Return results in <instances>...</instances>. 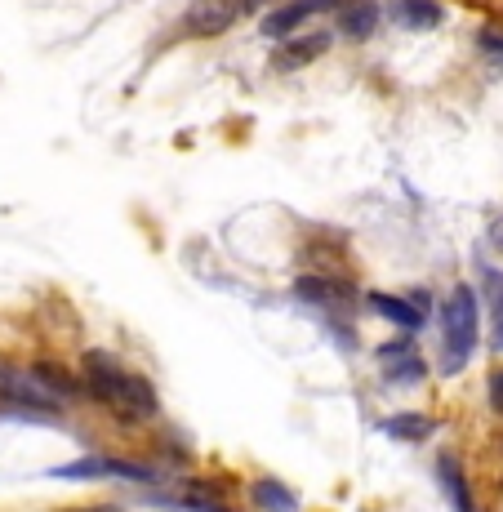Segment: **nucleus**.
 <instances>
[{"label":"nucleus","mask_w":503,"mask_h":512,"mask_svg":"<svg viewBox=\"0 0 503 512\" xmlns=\"http://www.w3.org/2000/svg\"><path fill=\"white\" fill-rule=\"evenodd\" d=\"M85 370H90V388L107 401V406L121 410L125 419H143V415H152V410H156L152 383L138 379V374H125L112 357H103V352H90Z\"/></svg>","instance_id":"1"},{"label":"nucleus","mask_w":503,"mask_h":512,"mask_svg":"<svg viewBox=\"0 0 503 512\" xmlns=\"http://www.w3.org/2000/svg\"><path fill=\"white\" fill-rule=\"evenodd\" d=\"M477 330H481L477 294H472L468 285H455V290L446 294V308H441V334H446V370L450 374L477 352Z\"/></svg>","instance_id":"2"},{"label":"nucleus","mask_w":503,"mask_h":512,"mask_svg":"<svg viewBox=\"0 0 503 512\" xmlns=\"http://www.w3.org/2000/svg\"><path fill=\"white\" fill-rule=\"evenodd\" d=\"M49 477L58 481H94V477H116V481H134V486H152L161 481V472L147 468V464H130V459H107V455H90V459H76V464L54 468Z\"/></svg>","instance_id":"3"},{"label":"nucleus","mask_w":503,"mask_h":512,"mask_svg":"<svg viewBox=\"0 0 503 512\" xmlns=\"http://www.w3.org/2000/svg\"><path fill=\"white\" fill-rule=\"evenodd\" d=\"M0 401L14 410H41V415H58V392H49L36 370L0 366Z\"/></svg>","instance_id":"4"},{"label":"nucleus","mask_w":503,"mask_h":512,"mask_svg":"<svg viewBox=\"0 0 503 512\" xmlns=\"http://www.w3.org/2000/svg\"><path fill=\"white\" fill-rule=\"evenodd\" d=\"M254 0H192L183 14V32L187 36H219L228 32L241 14H250Z\"/></svg>","instance_id":"5"},{"label":"nucleus","mask_w":503,"mask_h":512,"mask_svg":"<svg viewBox=\"0 0 503 512\" xmlns=\"http://www.w3.org/2000/svg\"><path fill=\"white\" fill-rule=\"evenodd\" d=\"M339 5H348V0H290V5L272 9V14L263 18V32L268 36H294L299 23H308L312 14H325V9H339Z\"/></svg>","instance_id":"6"},{"label":"nucleus","mask_w":503,"mask_h":512,"mask_svg":"<svg viewBox=\"0 0 503 512\" xmlns=\"http://www.w3.org/2000/svg\"><path fill=\"white\" fill-rule=\"evenodd\" d=\"M379 366L388 370V379H392V383H406V388L423 379V357L414 352V343H410V339L383 343V348H379Z\"/></svg>","instance_id":"7"},{"label":"nucleus","mask_w":503,"mask_h":512,"mask_svg":"<svg viewBox=\"0 0 503 512\" xmlns=\"http://www.w3.org/2000/svg\"><path fill=\"white\" fill-rule=\"evenodd\" d=\"M388 14L406 32H428V27H441V18H446L437 0H388Z\"/></svg>","instance_id":"8"},{"label":"nucleus","mask_w":503,"mask_h":512,"mask_svg":"<svg viewBox=\"0 0 503 512\" xmlns=\"http://www.w3.org/2000/svg\"><path fill=\"white\" fill-rule=\"evenodd\" d=\"M325 45H330V36H325V32H312V36H285V45L276 49V67H281V72L308 67L312 58H321V54H325Z\"/></svg>","instance_id":"9"},{"label":"nucleus","mask_w":503,"mask_h":512,"mask_svg":"<svg viewBox=\"0 0 503 512\" xmlns=\"http://www.w3.org/2000/svg\"><path fill=\"white\" fill-rule=\"evenodd\" d=\"M299 294H303V299H312V303H321L325 312H339V308H348V303H352V285H343L334 277H303Z\"/></svg>","instance_id":"10"},{"label":"nucleus","mask_w":503,"mask_h":512,"mask_svg":"<svg viewBox=\"0 0 503 512\" xmlns=\"http://www.w3.org/2000/svg\"><path fill=\"white\" fill-rule=\"evenodd\" d=\"M339 27L348 41H370L374 27H379V5L374 0H348L339 14Z\"/></svg>","instance_id":"11"},{"label":"nucleus","mask_w":503,"mask_h":512,"mask_svg":"<svg viewBox=\"0 0 503 512\" xmlns=\"http://www.w3.org/2000/svg\"><path fill=\"white\" fill-rule=\"evenodd\" d=\"M366 303L379 312V317L397 321V326H406V330H419L423 326V312L414 308V303H406V299H392V294H370Z\"/></svg>","instance_id":"12"},{"label":"nucleus","mask_w":503,"mask_h":512,"mask_svg":"<svg viewBox=\"0 0 503 512\" xmlns=\"http://www.w3.org/2000/svg\"><path fill=\"white\" fill-rule=\"evenodd\" d=\"M437 477L446 481V495H450V504H455V512H472L468 481H463V472H459V459H455V455H441V459H437Z\"/></svg>","instance_id":"13"},{"label":"nucleus","mask_w":503,"mask_h":512,"mask_svg":"<svg viewBox=\"0 0 503 512\" xmlns=\"http://www.w3.org/2000/svg\"><path fill=\"white\" fill-rule=\"evenodd\" d=\"M250 499H254V504H259L263 512H299V499H294L290 490L281 486V481H268V477L254 481V486H250Z\"/></svg>","instance_id":"14"},{"label":"nucleus","mask_w":503,"mask_h":512,"mask_svg":"<svg viewBox=\"0 0 503 512\" xmlns=\"http://www.w3.org/2000/svg\"><path fill=\"white\" fill-rule=\"evenodd\" d=\"M379 428L397 441H423L432 432V419L428 415H392V419H383Z\"/></svg>","instance_id":"15"},{"label":"nucleus","mask_w":503,"mask_h":512,"mask_svg":"<svg viewBox=\"0 0 503 512\" xmlns=\"http://www.w3.org/2000/svg\"><path fill=\"white\" fill-rule=\"evenodd\" d=\"M486 290H490V317H495V343L503 348V272L486 268Z\"/></svg>","instance_id":"16"},{"label":"nucleus","mask_w":503,"mask_h":512,"mask_svg":"<svg viewBox=\"0 0 503 512\" xmlns=\"http://www.w3.org/2000/svg\"><path fill=\"white\" fill-rule=\"evenodd\" d=\"M36 379H41L49 392H58V397H67V392H76V383L67 379V370L49 366V361H41V366H36Z\"/></svg>","instance_id":"17"},{"label":"nucleus","mask_w":503,"mask_h":512,"mask_svg":"<svg viewBox=\"0 0 503 512\" xmlns=\"http://www.w3.org/2000/svg\"><path fill=\"white\" fill-rule=\"evenodd\" d=\"M490 406L503 410V370H499V374H490Z\"/></svg>","instance_id":"18"},{"label":"nucleus","mask_w":503,"mask_h":512,"mask_svg":"<svg viewBox=\"0 0 503 512\" xmlns=\"http://www.w3.org/2000/svg\"><path fill=\"white\" fill-rule=\"evenodd\" d=\"M481 49H495V54H503V36L499 32H481Z\"/></svg>","instance_id":"19"},{"label":"nucleus","mask_w":503,"mask_h":512,"mask_svg":"<svg viewBox=\"0 0 503 512\" xmlns=\"http://www.w3.org/2000/svg\"><path fill=\"white\" fill-rule=\"evenodd\" d=\"M490 245H495V250L503 254V214H499L495 223H490Z\"/></svg>","instance_id":"20"}]
</instances>
